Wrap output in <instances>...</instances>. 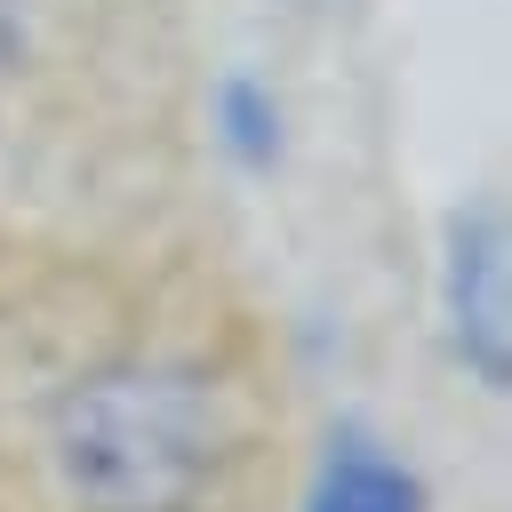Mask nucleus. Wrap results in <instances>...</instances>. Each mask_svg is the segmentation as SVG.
I'll return each mask as SVG.
<instances>
[{"label":"nucleus","mask_w":512,"mask_h":512,"mask_svg":"<svg viewBox=\"0 0 512 512\" xmlns=\"http://www.w3.org/2000/svg\"><path fill=\"white\" fill-rule=\"evenodd\" d=\"M448 336L464 352V368L504 392L512 376V296H504V216H456L448 232Z\"/></svg>","instance_id":"2"},{"label":"nucleus","mask_w":512,"mask_h":512,"mask_svg":"<svg viewBox=\"0 0 512 512\" xmlns=\"http://www.w3.org/2000/svg\"><path fill=\"white\" fill-rule=\"evenodd\" d=\"M312 512H424V488L408 464H392L376 440L344 432L320 464V488H312Z\"/></svg>","instance_id":"3"},{"label":"nucleus","mask_w":512,"mask_h":512,"mask_svg":"<svg viewBox=\"0 0 512 512\" xmlns=\"http://www.w3.org/2000/svg\"><path fill=\"white\" fill-rule=\"evenodd\" d=\"M24 48V0H0V64H16Z\"/></svg>","instance_id":"5"},{"label":"nucleus","mask_w":512,"mask_h":512,"mask_svg":"<svg viewBox=\"0 0 512 512\" xmlns=\"http://www.w3.org/2000/svg\"><path fill=\"white\" fill-rule=\"evenodd\" d=\"M56 456L96 512H184L216 488L232 456V416L200 368L128 360L64 400Z\"/></svg>","instance_id":"1"},{"label":"nucleus","mask_w":512,"mask_h":512,"mask_svg":"<svg viewBox=\"0 0 512 512\" xmlns=\"http://www.w3.org/2000/svg\"><path fill=\"white\" fill-rule=\"evenodd\" d=\"M224 120H232V144H248V152L272 144V104H264L256 88H232V96H224Z\"/></svg>","instance_id":"4"}]
</instances>
